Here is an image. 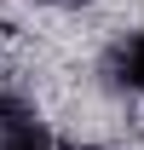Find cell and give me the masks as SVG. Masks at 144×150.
Instances as JSON below:
<instances>
[{"mask_svg":"<svg viewBox=\"0 0 144 150\" xmlns=\"http://www.w3.org/2000/svg\"><path fill=\"white\" fill-rule=\"evenodd\" d=\"M0 150H64V144H52V139H46V133H23V139H12V144H0Z\"/></svg>","mask_w":144,"mask_h":150,"instance_id":"cell-3","label":"cell"},{"mask_svg":"<svg viewBox=\"0 0 144 150\" xmlns=\"http://www.w3.org/2000/svg\"><path fill=\"white\" fill-rule=\"evenodd\" d=\"M23 133H35V115L23 110L18 98H0V144H12V139H23Z\"/></svg>","mask_w":144,"mask_h":150,"instance_id":"cell-1","label":"cell"},{"mask_svg":"<svg viewBox=\"0 0 144 150\" xmlns=\"http://www.w3.org/2000/svg\"><path fill=\"white\" fill-rule=\"evenodd\" d=\"M121 81L144 93V35H133V40L121 46Z\"/></svg>","mask_w":144,"mask_h":150,"instance_id":"cell-2","label":"cell"},{"mask_svg":"<svg viewBox=\"0 0 144 150\" xmlns=\"http://www.w3.org/2000/svg\"><path fill=\"white\" fill-rule=\"evenodd\" d=\"M0 35H6V23H0Z\"/></svg>","mask_w":144,"mask_h":150,"instance_id":"cell-4","label":"cell"}]
</instances>
